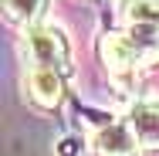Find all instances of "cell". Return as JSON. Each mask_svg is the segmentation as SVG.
Here are the masks:
<instances>
[{
	"label": "cell",
	"instance_id": "obj_4",
	"mask_svg": "<svg viewBox=\"0 0 159 156\" xmlns=\"http://www.w3.org/2000/svg\"><path fill=\"white\" fill-rule=\"evenodd\" d=\"M125 125L132 129L139 149H159V102H135L125 112Z\"/></svg>",
	"mask_w": 159,
	"mask_h": 156
},
{
	"label": "cell",
	"instance_id": "obj_3",
	"mask_svg": "<svg viewBox=\"0 0 159 156\" xmlns=\"http://www.w3.org/2000/svg\"><path fill=\"white\" fill-rule=\"evenodd\" d=\"M64 78L61 71H51V68H27V98H31L37 109L51 112L58 109L64 98Z\"/></svg>",
	"mask_w": 159,
	"mask_h": 156
},
{
	"label": "cell",
	"instance_id": "obj_6",
	"mask_svg": "<svg viewBox=\"0 0 159 156\" xmlns=\"http://www.w3.org/2000/svg\"><path fill=\"white\" fill-rule=\"evenodd\" d=\"M3 3V17L17 27H34V24H44V14H48V3L51 0H0Z\"/></svg>",
	"mask_w": 159,
	"mask_h": 156
},
{
	"label": "cell",
	"instance_id": "obj_1",
	"mask_svg": "<svg viewBox=\"0 0 159 156\" xmlns=\"http://www.w3.org/2000/svg\"><path fill=\"white\" fill-rule=\"evenodd\" d=\"M98 54L119 85L159 64V0H119V27L102 34Z\"/></svg>",
	"mask_w": 159,
	"mask_h": 156
},
{
	"label": "cell",
	"instance_id": "obj_5",
	"mask_svg": "<svg viewBox=\"0 0 159 156\" xmlns=\"http://www.w3.org/2000/svg\"><path fill=\"white\" fill-rule=\"evenodd\" d=\"M92 146H95L98 156H135V149H139V143H135L132 129L125 125V119L98 125L95 136H92Z\"/></svg>",
	"mask_w": 159,
	"mask_h": 156
},
{
	"label": "cell",
	"instance_id": "obj_2",
	"mask_svg": "<svg viewBox=\"0 0 159 156\" xmlns=\"http://www.w3.org/2000/svg\"><path fill=\"white\" fill-rule=\"evenodd\" d=\"M24 58L27 68H51V71H61L64 78H71V44L58 24H34L24 27Z\"/></svg>",
	"mask_w": 159,
	"mask_h": 156
}]
</instances>
